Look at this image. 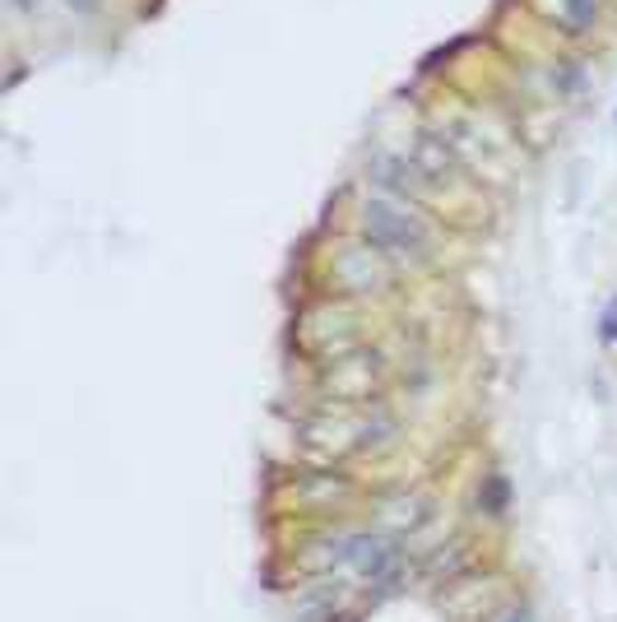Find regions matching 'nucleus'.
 Segmentation results:
<instances>
[{
  "mask_svg": "<svg viewBox=\"0 0 617 622\" xmlns=\"http://www.w3.org/2000/svg\"><path fill=\"white\" fill-rule=\"evenodd\" d=\"M362 224H367V247L395 255V261H427L432 255V224L390 195H367L362 200Z\"/></svg>",
  "mask_w": 617,
  "mask_h": 622,
  "instance_id": "f257e3e1",
  "label": "nucleus"
},
{
  "mask_svg": "<svg viewBox=\"0 0 617 622\" xmlns=\"http://www.w3.org/2000/svg\"><path fill=\"white\" fill-rule=\"evenodd\" d=\"M367 177L376 181V191H380V195L404 200V205H409L413 195H423V191L432 187V181L419 172V163H413L409 154H404V158H395V154H376V158L367 163Z\"/></svg>",
  "mask_w": 617,
  "mask_h": 622,
  "instance_id": "f03ea898",
  "label": "nucleus"
},
{
  "mask_svg": "<svg viewBox=\"0 0 617 622\" xmlns=\"http://www.w3.org/2000/svg\"><path fill=\"white\" fill-rule=\"evenodd\" d=\"M325 381H330V386H335V381H343L335 395H362L367 386H376V362H372V354H353V358H343ZM330 386H325V391H330Z\"/></svg>",
  "mask_w": 617,
  "mask_h": 622,
  "instance_id": "7ed1b4c3",
  "label": "nucleus"
},
{
  "mask_svg": "<svg viewBox=\"0 0 617 622\" xmlns=\"http://www.w3.org/2000/svg\"><path fill=\"white\" fill-rule=\"evenodd\" d=\"M598 20V0H561V24L571 33H585Z\"/></svg>",
  "mask_w": 617,
  "mask_h": 622,
  "instance_id": "20e7f679",
  "label": "nucleus"
},
{
  "mask_svg": "<svg viewBox=\"0 0 617 622\" xmlns=\"http://www.w3.org/2000/svg\"><path fill=\"white\" fill-rule=\"evenodd\" d=\"M598 335H604L608 344H617V298L604 307V316H598Z\"/></svg>",
  "mask_w": 617,
  "mask_h": 622,
  "instance_id": "39448f33",
  "label": "nucleus"
},
{
  "mask_svg": "<svg viewBox=\"0 0 617 622\" xmlns=\"http://www.w3.org/2000/svg\"><path fill=\"white\" fill-rule=\"evenodd\" d=\"M506 492H511V488H506V479L487 483V511H506Z\"/></svg>",
  "mask_w": 617,
  "mask_h": 622,
  "instance_id": "423d86ee",
  "label": "nucleus"
},
{
  "mask_svg": "<svg viewBox=\"0 0 617 622\" xmlns=\"http://www.w3.org/2000/svg\"><path fill=\"white\" fill-rule=\"evenodd\" d=\"M65 5H70V10H75V14H94V10L102 5V0H65Z\"/></svg>",
  "mask_w": 617,
  "mask_h": 622,
  "instance_id": "0eeeda50",
  "label": "nucleus"
},
{
  "mask_svg": "<svg viewBox=\"0 0 617 622\" xmlns=\"http://www.w3.org/2000/svg\"><path fill=\"white\" fill-rule=\"evenodd\" d=\"M506 622H534V613L530 609H511V613H506Z\"/></svg>",
  "mask_w": 617,
  "mask_h": 622,
  "instance_id": "6e6552de",
  "label": "nucleus"
},
{
  "mask_svg": "<svg viewBox=\"0 0 617 622\" xmlns=\"http://www.w3.org/2000/svg\"><path fill=\"white\" fill-rule=\"evenodd\" d=\"M10 5H14V10H24V14H28L33 5H38V0H10Z\"/></svg>",
  "mask_w": 617,
  "mask_h": 622,
  "instance_id": "1a4fd4ad",
  "label": "nucleus"
},
{
  "mask_svg": "<svg viewBox=\"0 0 617 622\" xmlns=\"http://www.w3.org/2000/svg\"><path fill=\"white\" fill-rule=\"evenodd\" d=\"M613 117H617V112H613Z\"/></svg>",
  "mask_w": 617,
  "mask_h": 622,
  "instance_id": "9d476101",
  "label": "nucleus"
}]
</instances>
